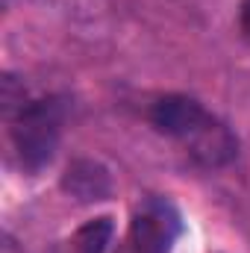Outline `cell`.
I'll use <instances>...</instances> for the list:
<instances>
[{"label": "cell", "mask_w": 250, "mask_h": 253, "mask_svg": "<svg viewBox=\"0 0 250 253\" xmlns=\"http://www.w3.org/2000/svg\"><path fill=\"white\" fill-rule=\"evenodd\" d=\"M65 115H68V103L62 97L21 103L15 126H12V141L27 171H42L44 165H50L59 135H62Z\"/></svg>", "instance_id": "1"}, {"label": "cell", "mask_w": 250, "mask_h": 253, "mask_svg": "<svg viewBox=\"0 0 250 253\" xmlns=\"http://www.w3.org/2000/svg\"><path fill=\"white\" fill-rule=\"evenodd\" d=\"M183 230L180 212L165 197L144 200L129 221V242L135 253H168Z\"/></svg>", "instance_id": "2"}, {"label": "cell", "mask_w": 250, "mask_h": 253, "mask_svg": "<svg viewBox=\"0 0 250 253\" xmlns=\"http://www.w3.org/2000/svg\"><path fill=\"white\" fill-rule=\"evenodd\" d=\"M150 121L159 132L180 138V141H191L203 126L212 121V115L188 94H165L153 103L150 109Z\"/></svg>", "instance_id": "3"}, {"label": "cell", "mask_w": 250, "mask_h": 253, "mask_svg": "<svg viewBox=\"0 0 250 253\" xmlns=\"http://www.w3.org/2000/svg\"><path fill=\"white\" fill-rule=\"evenodd\" d=\"M62 191L80 203H97L112 194V177L94 159H74L62 174Z\"/></svg>", "instance_id": "4"}, {"label": "cell", "mask_w": 250, "mask_h": 253, "mask_svg": "<svg viewBox=\"0 0 250 253\" xmlns=\"http://www.w3.org/2000/svg\"><path fill=\"white\" fill-rule=\"evenodd\" d=\"M112 233H115V224L109 215H100V218H91L85 221L65 245L68 253H106L109 242H112Z\"/></svg>", "instance_id": "5"}, {"label": "cell", "mask_w": 250, "mask_h": 253, "mask_svg": "<svg viewBox=\"0 0 250 253\" xmlns=\"http://www.w3.org/2000/svg\"><path fill=\"white\" fill-rule=\"evenodd\" d=\"M239 24H242V33L250 39V0L242 3V15H239Z\"/></svg>", "instance_id": "6"}]
</instances>
